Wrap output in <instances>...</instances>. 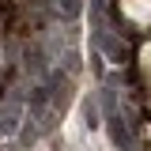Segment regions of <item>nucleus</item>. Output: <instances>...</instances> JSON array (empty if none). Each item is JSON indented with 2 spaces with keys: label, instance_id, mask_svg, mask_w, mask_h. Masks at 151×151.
Returning a JSON list of instances; mask_svg holds the SVG:
<instances>
[{
  "label": "nucleus",
  "instance_id": "obj_1",
  "mask_svg": "<svg viewBox=\"0 0 151 151\" xmlns=\"http://www.w3.org/2000/svg\"><path fill=\"white\" fill-rule=\"evenodd\" d=\"M121 12H125V19H132V23H151V0H121Z\"/></svg>",
  "mask_w": 151,
  "mask_h": 151
},
{
  "label": "nucleus",
  "instance_id": "obj_2",
  "mask_svg": "<svg viewBox=\"0 0 151 151\" xmlns=\"http://www.w3.org/2000/svg\"><path fill=\"white\" fill-rule=\"evenodd\" d=\"M140 68H144V72L151 76V42L144 45V49H140Z\"/></svg>",
  "mask_w": 151,
  "mask_h": 151
},
{
  "label": "nucleus",
  "instance_id": "obj_3",
  "mask_svg": "<svg viewBox=\"0 0 151 151\" xmlns=\"http://www.w3.org/2000/svg\"><path fill=\"white\" fill-rule=\"evenodd\" d=\"M147 136H151V129H147Z\"/></svg>",
  "mask_w": 151,
  "mask_h": 151
}]
</instances>
